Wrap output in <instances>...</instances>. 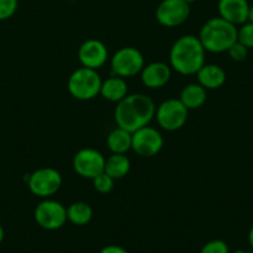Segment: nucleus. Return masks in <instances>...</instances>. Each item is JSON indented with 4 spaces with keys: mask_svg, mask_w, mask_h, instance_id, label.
<instances>
[{
    "mask_svg": "<svg viewBox=\"0 0 253 253\" xmlns=\"http://www.w3.org/2000/svg\"><path fill=\"white\" fill-rule=\"evenodd\" d=\"M228 56H230L231 60L236 61V62H242L247 58L248 56V48L245 45L240 42V41H236L232 46L227 50Z\"/></svg>",
    "mask_w": 253,
    "mask_h": 253,
    "instance_id": "nucleus-25",
    "label": "nucleus"
},
{
    "mask_svg": "<svg viewBox=\"0 0 253 253\" xmlns=\"http://www.w3.org/2000/svg\"><path fill=\"white\" fill-rule=\"evenodd\" d=\"M184 1H185V3L189 4V5H191V4L195 3V1H198V0H184Z\"/></svg>",
    "mask_w": 253,
    "mask_h": 253,
    "instance_id": "nucleus-30",
    "label": "nucleus"
},
{
    "mask_svg": "<svg viewBox=\"0 0 253 253\" xmlns=\"http://www.w3.org/2000/svg\"><path fill=\"white\" fill-rule=\"evenodd\" d=\"M205 48L194 35L180 36L170 48V67L180 75H196L205 65Z\"/></svg>",
    "mask_w": 253,
    "mask_h": 253,
    "instance_id": "nucleus-2",
    "label": "nucleus"
},
{
    "mask_svg": "<svg viewBox=\"0 0 253 253\" xmlns=\"http://www.w3.org/2000/svg\"><path fill=\"white\" fill-rule=\"evenodd\" d=\"M170 77H171V67L162 61L148 63L140 72L143 84L150 89L164 87L170 81Z\"/></svg>",
    "mask_w": 253,
    "mask_h": 253,
    "instance_id": "nucleus-13",
    "label": "nucleus"
},
{
    "mask_svg": "<svg viewBox=\"0 0 253 253\" xmlns=\"http://www.w3.org/2000/svg\"><path fill=\"white\" fill-rule=\"evenodd\" d=\"M250 3L247 0H218V16L236 26L248 21Z\"/></svg>",
    "mask_w": 253,
    "mask_h": 253,
    "instance_id": "nucleus-14",
    "label": "nucleus"
},
{
    "mask_svg": "<svg viewBox=\"0 0 253 253\" xmlns=\"http://www.w3.org/2000/svg\"><path fill=\"white\" fill-rule=\"evenodd\" d=\"M114 181L116 180L113 177H111L106 172H102V174H99L98 176L92 180V184H93L94 190L98 191L99 194H109L113 190Z\"/></svg>",
    "mask_w": 253,
    "mask_h": 253,
    "instance_id": "nucleus-21",
    "label": "nucleus"
},
{
    "mask_svg": "<svg viewBox=\"0 0 253 253\" xmlns=\"http://www.w3.org/2000/svg\"><path fill=\"white\" fill-rule=\"evenodd\" d=\"M198 84L206 89H217L226 82V72L215 63H205L196 74Z\"/></svg>",
    "mask_w": 253,
    "mask_h": 253,
    "instance_id": "nucleus-15",
    "label": "nucleus"
},
{
    "mask_svg": "<svg viewBox=\"0 0 253 253\" xmlns=\"http://www.w3.org/2000/svg\"><path fill=\"white\" fill-rule=\"evenodd\" d=\"M248 21L253 24V5L250 6V11H248Z\"/></svg>",
    "mask_w": 253,
    "mask_h": 253,
    "instance_id": "nucleus-28",
    "label": "nucleus"
},
{
    "mask_svg": "<svg viewBox=\"0 0 253 253\" xmlns=\"http://www.w3.org/2000/svg\"><path fill=\"white\" fill-rule=\"evenodd\" d=\"M247 253H253V250H251V251H247Z\"/></svg>",
    "mask_w": 253,
    "mask_h": 253,
    "instance_id": "nucleus-32",
    "label": "nucleus"
},
{
    "mask_svg": "<svg viewBox=\"0 0 253 253\" xmlns=\"http://www.w3.org/2000/svg\"><path fill=\"white\" fill-rule=\"evenodd\" d=\"M93 217V209L89 204L77 201L67 208V221L76 226H84L91 222Z\"/></svg>",
    "mask_w": 253,
    "mask_h": 253,
    "instance_id": "nucleus-20",
    "label": "nucleus"
},
{
    "mask_svg": "<svg viewBox=\"0 0 253 253\" xmlns=\"http://www.w3.org/2000/svg\"><path fill=\"white\" fill-rule=\"evenodd\" d=\"M107 147L112 154H126L132 149V133L117 126L107 137Z\"/></svg>",
    "mask_w": 253,
    "mask_h": 253,
    "instance_id": "nucleus-18",
    "label": "nucleus"
},
{
    "mask_svg": "<svg viewBox=\"0 0 253 253\" xmlns=\"http://www.w3.org/2000/svg\"><path fill=\"white\" fill-rule=\"evenodd\" d=\"M233 253H247V251H245V250H236Z\"/></svg>",
    "mask_w": 253,
    "mask_h": 253,
    "instance_id": "nucleus-31",
    "label": "nucleus"
},
{
    "mask_svg": "<svg viewBox=\"0 0 253 253\" xmlns=\"http://www.w3.org/2000/svg\"><path fill=\"white\" fill-rule=\"evenodd\" d=\"M130 170V160L126 154H112L106 158L104 172L114 180H121L128 175Z\"/></svg>",
    "mask_w": 253,
    "mask_h": 253,
    "instance_id": "nucleus-19",
    "label": "nucleus"
},
{
    "mask_svg": "<svg viewBox=\"0 0 253 253\" xmlns=\"http://www.w3.org/2000/svg\"><path fill=\"white\" fill-rule=\"evenodd\" d=\"M104 164H106L104 155L93 148H84L79 150L72 160L75 171L84 179L91 180L104 172Z\"/></svg>",
    "mask_w": 253,
    "mask_h": 253,
    "instance_id": "nucleus-9",
    "label": "nucleus"
},
{
    "mask_svg": "<svg viewBox=\"0 0 253 253\" xmlns=\"http://www.w3.org/2000/svg\"><path fill=\"white\" fill-rule=\"evenodd\" d=\"M101 94L104 99L113 103H119L122 99L128 96V84L126 79L118 76H112L102 82Z\"/></svg>",
    "mask_w": 253,
    "mask_h": 253,
    "instance_id": "nucleus-16",
    "label": "nucleus"
},
{
    "mask_svg": "<svg viewBox=\"0 0 253 253\" xmlns=\"http://www.w3.org/2000/svg\"><path fill=\"white\" fill-rule=\"evenodd\" d=\"M102 79L96 70L80 67L75 70L67 81V89L79 101H91L101 93Z\"/></svg>",
    "mask_w": 253,
    "mask_h": 253,
    "instance_id": "nucleus-4",
    "label": "nucleus"
},
{
    "mask_svg": "<svg viewBox=\"0 0 253 253\" xmlns=\"http://www.w3.org/2000/svg\"><path fill=\"white\" fill-rule=\"evenodd\" d=\"M144 56L138 48L124 46L119 48L111 58V69L113 76L129 79L140 74L144 67Z\"/></svg>",
    "mask_w": 253,
    "mask_h": 253,
    "instance_id": "nucleus-5",
    "label": "nucleus"
},
{
    "mask_svg": "<svg viewBox=\"0 0 253 253\" xmlns=\"http://www.w3.org/2000/svg\"><path fill=\"white\" fill-rule=\"evenodd\" d=\"M187 117H189V109L181 103L180 99L176 98H170L162 102L155 111L158 124L168 132L181 129L186 123Z\"/></svg>",
    "mask_w": 253,
    "mask_h": 253,
    "instance_id": "nucleus-7",
    "label": "nucleus"
},
{
    "mask_svg": "<svg viewBox=\"0 0 253 253\" xmlns=\"http://www.w3.org/2000/svg\"><path fill=\"white\" fill-rule=\"evenodd\" d=\"M19 8V0H0V21L8 20Z\"/></svg>",
    "mask_w": 253,
    "mask_h": 253,
    "instance_id": "nucleus-23",
    "label": "nucleus"
},
{
    "mask_svg": "<svg viewBox=\"0 0 253 253\" xmlns=\"http://www.w3.org/2000/svg\"><path fill=\"white\" fill-rule=\"evenodd\" d=\"M34 218L43 230L56 231L67 222V209L58 201L45 199L35 208Z\"/></svg>",
    "mask_w": 253,
    "mask_h": 253,
    "instance_id": "nucleus-8",
    "label": "nucleus"
},
{
    "mask_svg": "<svg viewBox=\"0 0 253 253\" xmlns=\"http://www.w3.org/2000/svg\"><path fill=\"white\" fill-rule=\"evenodd\" d=\"M237 26L225 19L216 16L206 21L198 38L208 52H227L228 48L237 41Z\"/></svg>",
    "mask_w": 253,
    "mask_h": 253,
    "instance_id": "nucleus-3",
    "label": "nucleus"
},
{
    "mask_svg": "<svg viewBox=\"0 0 253 253\" xmlns=\"http://www.w3.org/2000/svg\"><path fill=\"white\" fill-rule=\"evenodd\" d=\"M179 99L189 111L201 108L208 101V89L200 84H189L181 89Z\"/></svg>",
    "mask_w": 253,
    "mask_h": 253,
    "instance_id": "nucleus-17",
    "label": "nucleus"
},
{
    "mask_svg": "<svg viewBox=\"0 0 253 253\" xmlns=\"http://www.w3.org/2000/svg\"><path fill=\"white\" fill-rule=\"evenodd\" d=\"M99 253H129L124 247L118 245H108L102 248Z\"/></svg>",
    "mask_w": 253,
    "mask_h": 253,
    "instance_id": "nucleus-26",
    "label": "nucleus"
},
{
    "mask_svg": "<svg viewBox=\"0 0 253 253\" xmlns=\"http://www.w3.org/2000/svg\"><path fill=\"white\" fill-rule=\"evenodd\" d=\"M190 5L184 0H163L155 11L157 21L165 28H176L189 19Z\"/></svg>",
    "mask_w": 253,
    "mask_h": 253,
    "instance_id": "nucleus-11",
    "label": "nucleus"
},
{
    "mask_svg": "<svg viewBox=\"0 0 253 253\" xmlns=\"http://www.w3.org/2000/svg\"><path fill=\"white\" fill-rule=\"evenodd\" d=\"M4 236H5V232H4V228H3V226L0 225V243L3 242V240H4Z\"/></svg>",
    "mask_w": 253,
    "mask_h": 253,
    "instance_id": "nucleus-29",
    "label": "nucleus"
},
{
    "mask_svg": "<svg viewBox=\"0 0 253 253\" xmlns=\"http://www.w3.org/2000/svg\"><path fill=\"white\" fill-rule=\"evenodd\" d=\"M28 186L33 195L47 199L61 189L62 175L55 168H40L28 176Z\"/></svg>",
    "mask_w": 253,
    "mask_h": 253,
    "instance_id": "nucleus-6",
    "label": "nucleus"
},
{
    "mask_svg": "<svg viewBox=\"0 0 253 253\" xmlns=\"http://www.w3.org/2000/svg\"><path fill=\"white\" fill-rule=\"evenodd\" d=\"M154 102L150 97L143 93L128 94L114 109V121L117 126L130 133L147 126L155 117Z\"/></svg>",
    "mask_w": 253,
    "mask_h": 253,
    "instance_id": "nucleus-1",
    "label": "nucleus"
},
{
    "mask_svg": "<svg viewBox=\"0 0 253 253\" xmlns=\"http://www.w3.org/2000/svg\"><path fill=\"white\" fill-rule=\"evenodd\" d=\"M248 243L251 246V250H253V225L250 228V231H248Z\"/></svg>",
    "mask_w": 253,
    "mask_h": 253,
    "instance_id": "nucleus-27",
    "label": "nucleus"
},
{
    "mask_svg": "<svg viewBox=\"0 0 253 253\" xmlns=\"http://www.w3.org/2000/svg\"><path fill=\"white\" fill-rule=\"evenodd\" d=\"M163 145L164 139L157 128L147 126L132 133V150L139 157H155L163 149Z\"/></svg>",
    "mask_w": 253,
    "mask_h": 253,
    "instance_id": "nucleus-10",
    "label": "nucleus"
},
{
    "mask_svg": "<svg viewBox=\"0 0 253 253\" xmlns=\"http://www.w3.org/2000/svg\"><path fill=\"white\" fill-rule=\"evenodd\" d=\"M237 41L250 50L253 48V24L247 21L237 29Z\"/></svg>",
    "mask_w": 253,
    "mask_h": 253,
    "instance_id": "nucleus-22",
    "label": "nucleus"
},
{
    "mask_svg": "<svg viewBox=\"0 0 253 253\" xmlns=\"http://www.w3.org/2000/svg\"><path fill=\"white\" fill-rule=\"evenodd\" d=\"M200 253H230V248L225 241L212 240L204 245Z\"/></svg>",
    "mask_w": 253,
    "mask_h": 253,
    "instance_id": "nucleus-24",
    "label": "nucleus"
},
{
    "mask_svg": "<svg viewBox=\"0 0 253 253\" xmlns=\"http://www.w3.org/2000/svg\"><path fill=\"white\" fill-rule=\"evenodd\" d=\"M77 56H79L82 67L97 71L103 67L104 63L108 60V48L101 40L88 39L81 43Z\"/></svg>",
    "mask_w": 253,
    "mask_h": 253,
    "instance_id": "nucleus-12",
    "label": "nucleus"
}]
</instances>
